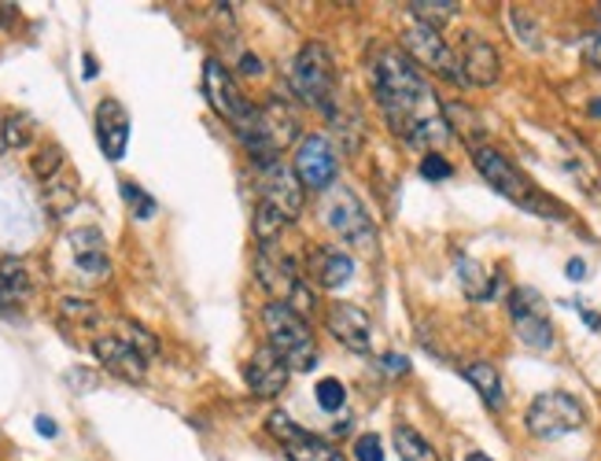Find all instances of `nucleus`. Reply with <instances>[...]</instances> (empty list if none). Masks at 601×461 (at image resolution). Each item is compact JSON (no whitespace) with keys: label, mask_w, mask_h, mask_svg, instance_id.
I'll list each match as a JSON object with an SVG mask.
<instances>
[{"label":"nucleus","mask_w":601,"mask_h":461,"mask_svg":"<svg viewBox=\"0 0 601 461\" xmlns=\"http://www.w3.org/2000/svg\"><path fill=\"white\" fill-rule=\"evenodd\" d=\"M370 71L373 92H377V103L384 119H388L391 134H399L406 145L439 152L450 140V122L436 89L428 86L417 63L399 49H380Z\"/></svg>","instance_id":"1"},{"label":"nucleus","mask_w":601,"mask_h":461,"mask_svg":"<svg viewBox=\"0 0 601 461\" xmlns=\"http://www.w3.org/2000/svg\"><path fill=\"white\" fill-rule=\"evenodd\" d=\"M473 163H476V171H480L484 182L491 185L494 192H502L505 200H513L516 207L539 214V219H568L565 207L553 203L547 192H539V188H535L528 177L510 163V155H502L499 148L476 145L473 148Z\"/></svg>","instance_id":"2"},{"label":"nucleus","mask_w":601,"mask_h":461,"mask_svg":"<svg viewBox=\"0 0 601 461\" xmlns=\"http://www.w3.org/2000/svg\"><path fill=\"white\" fill-rule=\"evenodd\" d=\"M292 86L303 97L310 108H317L325 119H336L340 111V74H336V60L325 45L310 41L299 49L296 63H292Z\"/></svg>","instance_id":"3"},{"label":"nucleus","mask_w":601,"mask_h":461,"mask_svg":"<svg viewBox=\"0 0 601 461\" xmlns=\"http://www.w3.org/2000/svg\"><path fill=\"white\" fill-rule=\"evenodd\" d=\"M262 325H266L270 347L277 351V359H285L288 370H314L317 365V344L310 333L306 317L296 314L285 303H266L262 307Z\"/></svg>","instance_id":"4"},{"label":"nucleus","mask_w":601,"mask_h":461,"mask_svg":"<svg viewBox=\"0 0 601 461\" xmlns=\"http://www.w3.org/2000/svg\"><path fill=\"white\" fill-rule=\"evenodd\" d=\"M255 277L259 285L274 296V303H285L292 307L296 314H310L317 307V296H314V285L303 277V270L296 266V259H288L277 244L270 248H259V259H255Z\"/></svg>","instance_id":"5"},{"label":"nucleus","mask_w":601,"mask_h":461,"mask_svg":"<svg viewBox=\"0 0 601 461\" xmlns=\"http://www.w3.org/2000/svg\"><path fill=\"white\" fill-rule=\"evenodd\" d=\"M584 425H587V410L579 407V399L568 391L535 395L528 413H524V428H528L535 439H561V436L579 432Z\"/></svg>","instance_id":"6"},{"label":"nucleus","mask_w":601,"mask_h":461,"mask_svg":"<svg viewBox=\"0 0 601 461\" xmlns=\"http://www.w3.org/2000/svg\"><path fill=\"white\" fill-rule=\"evenodd\" d=\"M402 49L417 67H425L431 74H439L450 86H465V74H462V63H458V52L439 37L436 26H425V23H410L402 30Z\"/></svg>","instance_id":"7"},{"label":"nucleus","mask_w":601,"mask_h":461,"mask_svg":"<svg viewBox=\"0 0 601 461\" xmlns=\"http://www.w3.org/2000/svg\"><path fill=\"white\" fill-rule=\"evenodd\" d=\"M259 177V203L274 207L285 222H296L303 214V182L296 177L292 166H285L280 159H266L255 163Z\"/></svg>","instance_id":"8"},{"label":"nucleus","mask_w":601,"mask_h":461,"mask_svg":"<svg viewBox=\"0 0 601 461\" xmlns=\"http://www.w3.org/2000/svg\"><path fill=\"white\" fill-rule=\"evenodd\" d=\"M325 219L347 244H351V248L365 251V256H373V251H377V229H373L370 214H365L362 200L351 192V188H336V192L328 196Z\"/></svg>","instance_id":"9"},{"label":"nucleus","mask_w":601,"mask_h":461,"mask_svg":"<svg viewBox=\"0 0 601 461\" xmlns=\"http://www.w3.org/2000/svg\"><path fill=\"white\" fill-rule=\"evenodd\" d=\"M510 317H513V328L524 347H531V351H550L553 325H550L547 310H542V299L535 296L531 288H516L510 296Z\"/></svg>","instance_id":"10"},{"label":"nucleus","mask_w":601,"mask_h":461,"mask_svg":"<svg viewBox=\"0 0 601 461\" xmlns=\"http://www.w3.org/2000/svg\"><path fill=\"white\" fill-rule=\"evenodd\" d=\"M266 428L274 432V439H280V447H285V454L292 461H347L343 450H336L333 444L317 439L314 432L299 428L288 413H270Z\"/></svg>","instance_id":"11"},{"label":"nucleus","mask_w":601,"mask_h":461,"mask_svg":"<svg viewBox=\"0 0 601 461\" xmlns=\"http://www.w3.org/2000/svg\"><path fill=\"white\" fill-rule=\"evenodd\" d=\"M336 152L328 145V137L322 134H306L296 148V177L303 182V188H328L336 182Z\"/></svg>","instance_id":"12"},{"label":"nucleus","mask_w":601,"mask_h":461,"mask_svg":"<svg viewBox=\"0 0 601 461\" xmlns=\"http://www.w3.org/2000/svg\"><path fill=\"white\" fill-rule=\"evenodd\" d=\"M458 63H462L465 86H494L502 78V55L480 34H462V41H458Z\"/></svg>","instance_id":"13"},{"label":"nucleus","mask_w":601,"mask_h":461,"mask_svg":"<svg viewBox=\"0 0 601 461\" xmlns=\"http://www.w3.org/2000/svg\"><path fill=\"white\" fill-rule=\"evenodd\" d=\"M325 328L347 347V351L365 354L373 347V317L354 303H328Z\"/></svg>","instance_id":"14"},{"label":"nucleus","mask_w":601,"mask_h":461,"mask_svg":"<svg viewBox=\"0 0 601 461\" xmlns=\"http://www.w3.org/2000/svg\"><path fill=\"white\" fill-rule=\"evenodd\" d=\"M92 354H97V362L108 373H115L118 381L140 384L148 373V359L126 340V336H97V340H92Z\"/></svg>","instance_id":"15"},{"label":"nucleus","mask_w":601,"mask_h":461,"mask_svg":"<svg viewBox=\"0 0 601 461\" xmlns=\"http://www.w3.org/2000/svg\"><path fill=\"white\" fill-rule=\"evenodd\" d=\"M67 251H71V262L78 270L82 281H108L111 274V262H108V244H103V233L86 225V229H74L67 237Z\"/></svg>","instance_id":"16"},{"label":"nucleus","mask_w":601,"mask_h":461,"mask_svg":"<svg viewBox=\"0 0 601 461\" xmlns=\"http://www.w3.org/2000/svg\"><path fill=\"white\" fill-rule=\"evenodd\" d=\"M288 376H292V370L285 365V359H277V351L270 344L259 347V351L243 362V381H248V388L255 391L259 399H277V395L288 388Z\"/></svg>","instance_id":"17"},{"label":"nucleus","mask_w":601,"mask_h":461,"mask_svg":"<svg viewBox=\"0 0 601 461\" xmlns=\"http://www.w3.org/2000/svg\"><path fill=\"white\" fill-rule=\"evenodd\" d=\"M97 140H100V152L118 163L126 155V145H129V111L122 108L115 97L100 100L97 108Z\"/></svg>","instance_id":"18"},{"label":"nucleus","mask_w":601,"mask_h":461,"mask_svg":"<svg viewBox=\"0 0 601 461\" xmlns=\"http://www.w3.org/2000/svg\"><path fill=\"white\" fill-rule=\"evenodd\" d=\"M306 277L322 288H343L354 277V259L343 248H336V244H322V248L310 251Z\"/></svg>","instance_id":"19"},{"label":"nucleus","mask_w":601,"mask_h":461,"mask_svg":"<svg viewBox=\"0 0 601 461\" xmlns=\"http://www.w3.org/2000/svg\"><path fill=\"white\" fill-rule=\"evenodd\" d=\"M34 296V281L30 270L12 256H0V310L8 307H23Z\"/></svg>","instance_id":"20"},{"label":"nucleus","mask_w":601,"mask_h":461,"mask_svg":"<svg viewBox=\"0 0 601 461\" xmlns=\"http://www.w3.org/2000/svg\"><path fill=\"white\" fill-rule=\"evenodd\" d=\"M454 266H458V281H462V291L473 299V303H487V299H494V291H499V277L487 274L480 262L468 259V256H458Z\"/></svg>","instance_id":"21"},{"label":"nucleus","mask_w":601,"mask_h":461,"mask_svg":"<svg viewBox=\"0 0 601 461\" xmlns=\"http://www.w3.org/2000/svg\"><path fill=\"white\" fill-rule=\"evenodd\" d=\"M462 376L480 391V399L487 402L491 410H505V384H502V373L494 370L491 362H468Z\"/></svg>","instance_id":"22"},{"label":"nucleus","mask_w":601,"mask_h":461,"mask_svg":"<svg viewBox=\"0 0 601 461\" xmlns=\"http://www.w3.org/2000/svg\"><path fill=\"white\" fill-rule=\"evenodd\" d=\"M391 439H396V450H399L402 461H443L439 458V450L431 447L417 428L406 425V421H399V425L391 428Z\"/></svg>","instance_id":"23"},{"label":"nucleus","mask_w":601,"mask_h":461,"mask_svg":"<svg viewBox=\"0 0 601 461\" xmlns=\"http://www.w3.org/2000/svg\"><path fill=\"white\" fill-rule=\"evenodd\" d=\"M406 8L413 12L417 23L436 26V30H439V23H447V18H454L458 12H462L458 0H413V4H406Z\"/></svg>","instance_id":"24"},{"label":"nucleus","mask_w":601,"mask_h":461,"mask_svg":"<svg viewBox=\"0 0 601 461\" xmlns=\"http://www.w3.org/2000/svg\"><path fill=\"white\" fill-rule=\"evenodd\" d=\"M118 192H122V200H126V207L134 211V219H140V222H148V219H155V211H159V203L152 200V196L145 192L137 182H118Z\"/></svg>","instance_id":"25"},{"label":"nucleus","mask_w":601,"mask_h":461,"mask_svg":"<svg viewBox=\"0 0 601 461\" xmlns=\"http://www.w3.org/2000/svg\"><path fill=\"white\" fill-rule=\"evenodd\" d=\"M67 171V159H63V148L60 145H45L41 152L34 159V174L41 177V182H52L55 174Z\"/></svg>","instance_id":"26"},{"label":"nucleus","mask_w":601,"mask_h":461,"mask_svg":"<svg viewBox=\"0 0 601 461\" xmlns=\"http://www.w3.org/2000/svg\"><path fill=\"white\" fill-rule=\"evenodd\" d=\"M60 314L63 322H74V325H97L100 322V310L89 303V299H60Z\"/></svg>","instance_id":"27"},{"label":"nucleus","mask_w":601,"mask_h":461,"mask_svg":"<svg viewBox=\"0 0 601 461\" xmlns=\"http://www.w3.org/2000/svg\"><path fill=\"white\" fill-rule=\"evenodd\" d=\"M0 134H4V148H26L30 145V137H34V122L26 119V115H8L4 119V129H0Z\"/></svg>","instance_id":"28"},{"label":"nucleus","mask_w":601,"mask_h":461,"mask_svg":"<svg viewBox=\"0 0 601 461\" xmlns=\"http://www.w3.org/2000/svg\"><path fill=\"white\" fill-rule=\"evenodd\" d=\"M314 399H317V407H322L325 413H336L347 402V388L336 381V376H325V381L314 388Z\"/></svg>","instance_id":"29"},{"label":"nucleus","mask_w":601,"mask_h":461,"mask_svg":"<svg viewBox=\"0 0 601 461\" xmlns=\"http://www.w3.org/2000/svg\"><path fill=\"white\" fill-rule=\"evenodd\" d=\"M450 174H454V166H450L439 152H428L421 159V177H425V182H447Z\"/></svg>","instance_id":"30"},{"label":"nucleus","mask_w":601,"mask_h":461,"mask_svg":"<svg viewBox=\"0 0 601 461\" xmlns=\"http://www.w3.org/2000/svg\"><path fill=\"white\" fill-rule=\"evenodd\" d=\"M118 336H126V340L134 344L140 354H145V359H152V354H155V340H152V336H148V333H145V328H140V325L126 322V325H122V333H118Z\"/></svg>","instance_id":"31"},{"label":"nucleus","mask_w":601,"mask_h":461,"mask_svg":"<svg viewBox=\"0 0 601 461\" xmlns=\"http://www.w3.org/2000/svg\"><path fill=\"white\" fill-rule=\"evenodd\" d=\"M354 458H359V461H384L380 439L373 436V432H365V436H359V439H354Z\"/></svg>","instance_id":"32"},{"label":"nucleus","mask_w":601,"mask_h":461,"mask_svg":"<svg viewBox=\"0 0 601 461\" xmlns=\"http://www.w3.org/2000/svg\"><path fill=\"white\" fill-rule=\"evenodd\" d=\"M584 60H587V67L601 71V30L590 34L587 41H584Z\"/></svg>","instance_id":"33"},{"label":"nucleus","mask_w":601,"mask_h":461,"mask_svg":"<svg viewBox=\"0 0 601 461\" xmlns=\"http://www.w3.org/2000/svg\"><path fill=\"white\" fill-rule=\"evenodd\" d=\"M384 365H388L391 373H406L410 370V359H406V354H384Z\"/></svg>","instance_id":"34"},{"label":"nucleus","mask_w":601,"mask_h":461,"mask_svg":"<svg viewBox=\"0 0 601 461\" xmlns=\"http://www.w3.org/2000/svg\"><path fill=\"white\" fill-rule=\"evenodd\" d=\"M34 428L41 432V436H49V439L55 436V432H60V428H55V421H52V418H45V413H41V418L34 421Z\"/></svg>","instance_id":"35"},{"label":"nucleus","mask_w":601,"mask_h":461,"mask_svg":"<svg viewBox=\"0 0 601 461\" xmlns=\"http://www.w3.org/2000/svg\"><path fill=\"white\" fill-rule=\"evenodd\" d=\"M568 277H572V281H584V277H587V262H584V259H572V262H568Z\"/></svg>","instance_id":"36"},{"label":"nucleus","mask_w":601,"mask_h":461,"mask_svg":"<svg viewBox=\"0 0 601 461\" xmlns=\"http://www.w3.org/2000/svg\"><path fill=\"white\" fill-rule=\"evenodd\" d=\"M243 74H262L259 55H243Z\"/></svg>","instance_id":"37"},{"label":"nucleus","mask_w":601,"mask_h":461,"mask_svg":"<svg viewBox=\"0 0 601 461\" xmlns=\"http://www.w3.org/2000/svg\"><path fill=\"white\" fill-rule=\"evenodd\" d=\"M86 78H97V60L92 55H86Z\"/></svg>","instance_id":"38"},{"label":"nucleus","mask_w":601,"mask_h":461,"mask_svg":"<svg viewBox=\"0 0 601 461\" xmlns=\"http://www.w3.org/2000/svg\"><path fill=\"white\" fill-rule=\"evenodd\" d=\"M465 461H494V458H487V454H480V450H473V454H465Z\"/></svg>","instance_id":"39"}]
</instances>
